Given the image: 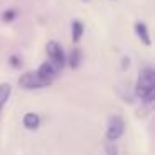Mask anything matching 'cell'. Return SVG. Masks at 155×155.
Returning a JSON list of instances; mask_svg holds the SVG:
<instances>
[{"label": "cell", "mask_w": 155, "mask_h": 155, "mask_svg": "<svg viewBox=\"0 0 155 155\" xmlns=\"http://www.w3.org/2000/svg\"><path fill=\"white\" fill-rule=\"evenodd\" d=\"M137 95L142 98L145 104H152L153 102V92H155V82H153V70L150 67H145L140 72L137 80V87H135Z\"/></svg>", "instance_id": "cell-1"}, {"label": "cell", "mask_w": 155, "mask_h": 155, "mask_svg": "<svg viewBox=\"0 0 155 155\" xmlns=\"http://www.w3.org/2000/svg\"><path fill=\"white\" fill-rule=\"evenodd\" d=\"M47 55H48V60H50L52 64L58 68V72L65 67V62H67V60H65L64 48H62V45L58 44V42H55V40L48 42V44H47Z\"/></svg>", "instance_id": "cell-2"}, {"label": "cell", "mask_w": 155, "mask_h": 155, "mask_svg": "<svg viewBox=\"0 0 155 155\" xmlns=\"http://www.w3.org/2000/svg\"><path fill=\"white\" fill-rule=\"evenodd\" d=\"M18 85H20L22 88H27V90H34V88L47 87L48 84L37 74V72H27V74H24L18 78Z\"/></svg>", "instance_id": "cell-3"}, {"label": "cell", "mask_w": 155, "mask_h": 155, "mask_svg": "<svg viewBox=\"0 0 155 155\" xmlns=\"http://www.w3.org/2000/svg\"><path fill=\"white\" fill-rule=\"evenodd\" d=\"M124 128H125V124L122 120V117H118V115L110 117L108 125H107V140H110V142L118 140L124 135Z\"/></svg>", "instance_id": "cell-4"}, {"label": "cell", "mask_w": 155, "mask_h": 155, "mask_svg": "<svg viewBox=\"0 0 155 155\" xmlns=\"http://www.w3.org/2000/svg\"><path fill=\"white\" fill-rule=\"evenodd\" d=\"M37 74L40 75V77L44 78V80L47 82L48 85H50L52 82H54V78L57 77V74H58V68L55 67V65L52 64L50 60H48V62H45V64H42L40 67H38Z\"/></svg>", "instance_id": "cell-5"}, {"label": "cell", "mask_w": 155, "mask_h": 155, "mask_svg": "<svg viewBox=\"0 0 155 155\" xmlns=\"http://www.w3.org/2000/svg\"><path fill=\"white\" fill-rule=\"evenodd\" d=\"M135 32H137L138 38H140L142 42H143L145 45H150L152 40H150V35H148V30H147V25L142 24V22H138L137 25H135Z\"/></svg>", "instance_id": "cell-6"}, {"label": "cell", "mask_w": 155, "mask_h": 155, "mask_svg": "<svg viewBox=\"0 0 155 155\" xmlns=\"http://www.w3.org/2000/svg\"><path fill=\"white\" fill-rule=\"evenodd\" d=\"M38 124H40V118H38L37 114H27V115L24 117V125L28 128V130H34V128H37Z\"/></svg>", "instance_id": "cell-7"}, {"label": "cell", "mask_w": 155, "mask_h": 155, "mask_svg": "<svg viewBox=\"0 0 155 155\" xmlns=\"http://www.w3.org/2000/svg\"><path fill=\"white\" fill-rule=\"evenodd\" d=\"M10 94H12V87L8 84H2V85H0V108L5 105V102L8 100Z\"/></svg>", "instance_id": "cell-8"}, {"label": "cell", "mask_w": 155, "mask_h": 155, "mask_svg": "<svg viewBox=\"0 0 155 155\" xmlns=\"http://www.w3.org/2000/svg\"><path fill=\"white\" fill-rule=\"evenodd\" d=\"M82 34H84V25H82V22L75 20L74 24H72V38H74L75 42L80 40Z\"/></svg>", "instance_id": "cell-9"}, {"label": "cell", "mask_w": 155, "mask_h": 155, "mask_svg": "<svg viewBox=\"0 0 155 155\" xmlns=\"http://www.w3.org/2000/svg\"><path fill=\"white\" fill-rule=\"evenodd\" d=\"M80 60H82V52L78 50V48H75L74 52L70 54V58H68V62H70V67L75 68L80 65Z\"/></svg>", "instance_id": "cell-10"}, {"label": "cell", "mask_w": 155, "mask_h": 155, "mask_svg": "<svg viewBox=\"0 0 155 155\" xmlns=\"http://www.w3.org/2000/svg\"><path fill=\"white\" fill-rule=\"evenodd\" d=\"M14 18H15V10H7L4 14V20L5 22H12Z\"/></svg>", "instance_id": "cell-11"}, {"label": "cell", "mask_w": 155, "mask_h": 155, "mask_svg": "<svg viewBox=\"0 0 155 155\" xmlns=\"http://www.w3.org/2000/svg\"><path fill=\"white\" fill-rule=\"evenodd\" d=\"M10 60H12V65H14V67H18V62H17V57H12Z\"/></svg>", "instance_id": "cell-12"}]
</instances>
